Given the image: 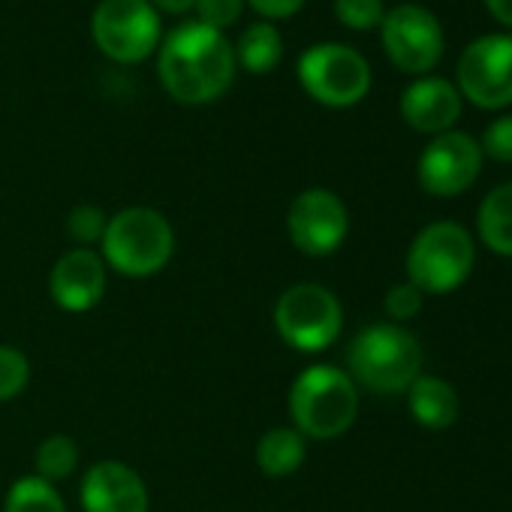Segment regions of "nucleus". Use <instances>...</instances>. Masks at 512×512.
<instances>
[{
	"instance_id": "nucleus-24",
	"label": "nucleus",
	"mask_w": 512,
	"mask_h": 512,
	"mask_svg": "<svg viewBox=\"0 0 512 512\" xmlns=\"http://www.w3.org/2000/svg\"><path fill=\"white\" fill-rule=\"evenodd\" d=\"M109 217L103 214V208L97 205H76L67 217V232L79 247H91L97 241H103Z\"/></svg>"
},
{
	"instance_id": "nucleus-27",
	"label": "nucleus",
	"mask_w": 512,
	"mask_h": 512,
	"mask_svg": "<svg viewBox=\"0 0 512 512\" xmlns=\"http://www.w3.org/2000/svg\"><path fill=\"white\" fill-rule=\"evenodd\" d=\"M241 10H244V0H196V13H199L196 22L223 31L238 22Z\"/></svg>"
},
{
	"instance_id": "nucleus-5",
	"label": "nucleus",
	"mask_w": 512,
	"mask_h": 512,
	"mask_svg": "<svg viewBox=\"0 0 512 512\" xmlns=\"http://www.w3.org/2000/svg\"><path fill=\"white\" fill-rule=\"evenodd\" d=\"M476 263L470 232L455 220H437L419 229L407 250V281L425 296H443L458 290Z\"/></svg>"
},
{
	"instance_id": "nucleus-1",
	"label": "nucleus",
	"mask_w": 512,
	"mask_h": 512,
	"mask_svg": "<svg viewBox=\"0 0 512 512\" xmlns=\"http://www.w3.org/2000/svg\"><path fill=\"white\" fill-rule=\"evenodd\" d=\"M235 52L223 31L202 22H184L172 28L160 43L157 73L166 94L178 103H211L235 79Z\"/></svg>"
},
{
	"instance_id": "nucleus-4",
	"label": "nucleus",
	"mask_w": 512,
	"mask_h": 512,
	"mask_svg": "<svg viewBox=\"0 0 512 512\" xmlns=\"http://www.w3.org/2000/svg\"><path fill=\"white\" fill-rule=\"evenodd\" d=\"M293 428L302 437L335 440L350 431L359 413V389L347 371L335 365L305 368L290 389Z\"/></svg>"
},
{
	"instance_id": "nucleus-23",
	"label": "nucleus",
	"mask_w": 512,
	"mask_h": 512,
	"mask_svg": "<svg viewBox=\"0 0 512 512\" xmlns=\"http://www.w3.org/2000/svg\"><path fill=\"white\" fill-rule=\"evenodd\" d=\"M335 16L350 31H374L383 25V0H335Z\"/></svg>"
},
{
	"instance_id": "nucleus-11",
	"label": "nucleus",
	"mask_w": 512,
	"mask_h": 512,
	"mask_svg": "<svg viewBox=\"0 0 512 512\" xmlns=\"http://www.w3.org/2000/svg\"><path fill=\"white\" fill-rule=\"evenodd\" d=\"M287 232L296 250L305 256H329L335 253L347 232H350V214L338 193L326 187H308L302 190L287 211Z\"/></svg>"
},
{
	"instance_id": "nucleus-20",
	"label": "nucleus",
	"mask_w": 512,
	"mask_h": 512,
	"mask_svg": "<svg viewBox=\"0 0 512 512\" xmlns=\"http://www.w3.org/2000/svg\"><path fill=\"white\" fill-rule=\"evenodd\" d=\"M4 512H67V506L52 482L31 473V476H19L10 485L4 497Z\"/></svg>"
},
{
	"instance_id": "nucleus-2",
	"label": "nucleus",
	"mask_w": 512,
	"mask_h": 512,
	"mask_svg": "<svg viewBox=\"0 0 512 512\" xmlns=\"http://www.w3.org/2000/svg\"><path fill=\"white\" fill-rule=\"evenodd\" d=\"M350 380L377 395H401L422 374V347L398 323L362 329L347 347Z\"/></svg>"
},
{
	"instance_id": "nucleus-16",
	"label": "nucleus",
	"mask_w": 512,
	"mask_h": 512,
	"mask_svg": "<svg viewBox=\"0 0 512 512\" xmlns=\"http://www.w3.org/2000/svg\"><path fill=\"white\" fill-rule=\"evenodd\" d=\"M407 404H410L413 419L431 431H443L458 419V395L440 377L419 374L413 386L407 389Z\"/></svg>"
},
{
	"instance_id": "nucleus-12",
	"label": "nucleus",
	"mask_w": 512,
	"mask_h": 512,
	"mask_svg": "<svg viewBox=\"0 0 512 512\" xmlns=\"http://www.w3.org/2000/svg\"><path fill=\"white\" fill-rule=\"evenodd\" d=\"M479 169H482L479 142L467 133L449 130V133L434 136L425 145L416 175L425 193L449 199V196L464 193L479 178Z\"/></svg>"
},
{
	"instance_id": "nucleus-10",
	"label": "nucleus",
	"mask_w": 512,
	"mask_h": 512,
	"mask_svg": "<svg viewBox=\"0 0 512 512\" xmlns=\"http://www.w3.org/2000/svg\"><path fill=\"white\" fill-rule=\"evenodd\" d=\"M458 94L479 109L512 106V34H485L458 58Z\"/></svg>"
},
{
	"instance_id": "nucleus-21",
	"label": "nucleus",
	"mask_w": 512,
	"mask_h": 512,
	"mask_svg": "<svg viewBox=\"0 0 512 512\" xmlns=\"http://www.w3.org/2000/svg\"><path fill=\"white\" fill-rule=\"evenodd\" d=\"M34 464H37V476L55 485L79 467V446L67 434H52L37 446Z\"/></svg>"
},
{
	"instance_id": "nucleus-15",
	"label": "nucleus",
	"mask_w": 512,
	"mask_h": 512,
	"mask_svg": "<svg viewBox=\"0 0 512 512\" xmlns=\"http://www.w3.org/2000/svg\"><path fill=\"white\" fill-rule=\"evenodd\" d=\"M401 118L428 136L449 133L461 118V94L452 82L440 76H419L401 94Z\"/></svg>"
},
{
	"instance_id": "nucleus-8",
	"label": "nucleus",
	"mask_w": 512,
	"mask_h": 512,
	"mask_svg": "<svg viewBox=\"0 0 512 512\" xmlns=\"http://www.w3.org/2000/svg\"><path fill=\"white\" fill-rule=\"evenodd\" d=\"M91 37L106 58L139 64L163 40L160 13L148 0H100L91 16Z\"/></svg>"
},
{
	"instance_id": "nucleus-13",
	"label": "nucleus",
	"mask_w": 512,
	"mask_h": 512,
	"mask_svg": "<svg viewBox=\"0 0 512 512\" xmlns=\"http://www.w3.org/2000/svg\"><path fill=\"white\" fill-rule=\"evenodd\" d=\"M106 293V263L91 247H73L49 275V296L67 314L91 311Z\"/></svg>"
},
{
	"instance_id": "nucleus-30",
	"label": "nucleus",
	"mask_w": 512,
	"mask_h": 512,
	"mask_svg": "<svg viewBox=\"0 0 512 512\" xmlns=\"http://www.w3.org/2000/svg\"><path fill=\"white\" fill-rule=\"evenodd\" d=\"M148 4H151L154 10H163V13H175V16H181V13H187V10H193V7H196V0H148Z\"/></svg>"
},
{
	"instance_id": "nucleus-19",
	"label": "nucleus",
	"mask_w": 512,
	"mask_h": 512,
	"mask_svg": "<svg viewBox=\"0 0 512 512\" xmlns=\"http://www.w3.org/2000/svg\"><path fill=\"white\" fill-rule=\"evenodd\" d=\"M479 238L488 250L512 256V181L494 187L479 205Z\"/></svg>"
},
{
	"instance_id": "nucleus-17",
	"label": "nucleus",
	"mask_w": 512,
	"mask_h": 512,
	"mask_svg": "<svg viewBox=\"0 0 512 512\" xmlns=\"http://www.w3.org/2000/svg\"><path fill=\"white\" fill-rule=\"evenodd\" d=\"M305 455H308L305 437L293 425L272 428L256 443V467L275 479L293 476L305 464Z\"/></svg>"
},
{
	"instance_id": "nucleus-26",
	"label": "nucleus",
	"mask_w": 512,
	"mask_h": 512,
	"mask_svg": "<svg viewBox=\"0 0 512 512\" xmlns=\"http://www.w3.org/2000/svg\"><path fill=\"white\" fill-rule=\"evenodd\" d=\"M482 154L497 163H512V115H500L482 133Z\"/></svg>"
},
{
	"instance_id": "nucleus-29",
	"label": "nucleus",
	"mask_w": 512,
	"mask_h": 512,
	"mask_svg": "<svg viewBox=\"0 0 512 512\" xmlns=\"http://www.w3.org/2000/svg\"><path fill=\"white\" fill-rule=\"evenodd\" d=\"M485 10L503 28H512V0H485Z\"/></svg>"
},
{
	"instance_id": "nucleus-3",
	"label": "nucleus",
	"mask_w": 512,
	"mask_h": 512,
	"mask_svg": "<svg viewBox=\"0 0 512 512\" xmlns=\"http://www.w3.org/2000/svg\"><path fill=\"white\" fill-rule=\"evenodd\" d=\"M100 250L106 269L124 278H151L172 260L175 229L157 208L133 205L109 217Z\"/></svg>"
},
{
	"instance_id": "nucleus-28",
	"label": "nucleus",
	"mask_w": 512,
	"mask_h": 512,
	"mask_svg": "<svg viewBox=\"0 0 512 512\" xmlns=\"http://www.w3.org/2000/svg\"><path fill=\"white\" fill-rule=\"evenodd\" d=\"M247 4L260 16H266V22H272V19H287L299 13L305 7V0H247Z\"/></svg>"
},
{
	"instance_id": "nucleus-18",
	"label": "nucleus",
	"mask_w": 512,
	"mask_h": 512,
	"mask_svg": "<svg viewBox=\"0 0 512 512\" xmlns=\"http://www.w3.org/2000/svg\"><path fill=\"white\" fill-rule=\"evenodd\" d=\"M232 52H235V64H241L244 70L272 73L284 58V40H281V31L263 19V22H253L241 31Z\"/></svg>"
},
{
	"instance_id": "nucleus-9",
	"label": "nucleus",
	"mask_w": 512,
	"mask_h": 512,
	"mask_svg": "<svg viewBox=\"0 0 512 512\" xmlns=\"http://www.w3.org/2000/svg\"><path fill=\"white\" fill-rule=\"evenodd\" d=\"M383 49L389 61L410 76H425L443 58L446 40L437 16L419 4H398L383 16L380 25Z\"/></svg>"
},
{
	"instance_id": "nucleus-7",
	"label": "nucleus",
	"mask_w": 512,
	"mask_h": 512,
	"mask_svg": "<svg viewBox=\"0 0 512 512\" xmlns=\"http://www.w3.org/2000/svg\"><path fill=\"white\" fill-rule=\"evenodd\" d=\"M299 82L317 103L347 109L371 91V64L350 46L317 43L299 58Z\"/></svg>"
},
{
	"instance_id": "nucleus-14",
	"label": "nucleus",
	"mask_w": 512,
	"mask_h": 512,
	"mask_svg": "<svg viewBox=\"0 0 512 512\" xmlns=\"http://www.w3.org/2000/svg\"><path fill=\"white\" fill-rule=\"evenodd\" d=\"M148 503L151 497L145 479L124 461H97L82 476L85 512H148Z\"/></svg>"
},
{
	"instance_id": "nucleus-6",
	"label": "nucleus",
	"mask_w": 512,
	"mask_h": 512,
	"mask_svg": "<svg viewBox=\"0 0 512 512\" xmlns=\"http://www.w3.org/2000/svg\"><path fill=\"white\" fill-rule=\"evenodd\" d=\"M275 329L281 341L299 353L329 350L344 329V308L323 284H296L275 305Z\"/></svg>"
},
{
	"instance_id": "nucleus-25",
	"label": "nucleus",
	"mask_w": 512,
	"mask_h": 512,
	"mask_svg": "<svg viewBox=\"0 0 512 512\" xmlns=\"http://www.w3.org/2000/svg\"><path fill=\"white\" fill-rule=\"evenodd\" d=\"M422 302H425V296H422L410 281H404V284H395V287L386 293L383 308H386V314L401 326V323L413 320V317L422 311Z\"/></svg>"
},
{
	"instance_id": "nucleus-22",
	"label": "nucleus",
	"mask_w": 512,
	"mask_h": 512,
	"mask_svg": "<svg viewBox=\"0 0 512 512\" xmlns=\"http://www.w3.org/2000/svg\"><path fill=\"white\" fill-rule=\"evenodd\" d=\"M31 383V362L22 350L0 344V404L22 395Z\"/></svg>"
}]
</instances>
